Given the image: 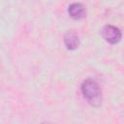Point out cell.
I'll use <instances>...</instances> for the list:
<instances>
[{"instance_id": "1", "label": "cell", "mask_w": 124, "mask_h": 124, "mask_svg": "<svg viewBox=\"0 0 124 124\" xmlns=\"http://www.w3.org/2000/svg\"><path fill=\"white\" fill-rule=\"evenodd\" d=\"M80 90L83 98L86 102L95 108H98L102 104V92L99 84L96 80L87 78L83 80L80 85Z\"/></svg>"}, {"instance_id": "2", "label": "cell", "mask_w": 124, "mask_h": 124, "mask_svg": "<svg viewBox=\"0 0 124 124\" xmlns=\"http://www.w3.org/2000/svg\"><path fill=\"white\" fill-rule=\"evenodd\" d=\"M101 34H102L103 39L106 42H108L111 45L117 44L121 40V37H122L121 31L117 27H115L113 25H110V24L105 25L102 28Z\"/></svg>"}, {"instance_id": "3", "label": "cell", "mask_w": 124, "mask_h": 124, "mask_svg": "<svg viewBox=\"0 0 124 124\" xmlns=\"http://www.w3.org/2000/svg\"><path fill=\"white\" fill-rule=\"evenodd\" d=\"M68 14L74 19H82L86 16V9L80 3H73L68 7Z\"/></svg>"}, {"instance_id": "4", "label": "cell", "mask_w": 124, "mask_h": 124, "mask_svg": "<svg viewBox=\"0 0 124 124\" xmlns=\"http://www.w3.org/2000/svg\"><path fill=\"white\" fill-rule=\"evenodd\" d=\"M64 44L69 50H75L79 46V38L74 31H69L64 36Z\"/></svg>"}]
</instances>
